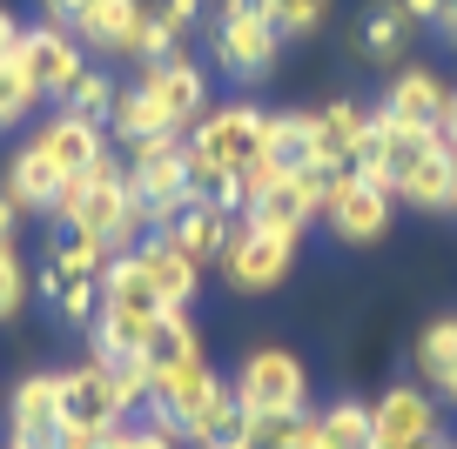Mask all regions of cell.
Listing matches in <instances>:
<instances>
[{
    "instance_id": "obj_1",
    "label": "cell",
    "mask_w": 457,
    "mask_h": 449,
    "mask_svg": "<svg viewBox=\"0 0 457 449\" xmlns=\"http://www.w3.org/2000/svg\"><path fill=\"white\" fill-rule=\"evenodd\" d=\"M47 222H54L61 235H74V241H101L108 255H129L142 235H155L148 215L135 208V195H129V168H121V155H108L95 175H81V182H61Z\"/></svg>"
},
{
    "instance_id": "obj_2",
    "label": "cell",
    "mask_w": 457,
    "mask_h": 449,
    "mask_svg": "<svg viewBox=\"0 0 457 449\" xmlns=\"http://www.w3.org/2000/svg\"><path fill=\"white\" fill-rule=\"evenodd\" d=\"M121 168H129V195H135V208L148 215V228H169L175 215L195 201V188H188V141L182 135L135 141L129 155H121Z\"/></svg>"
},
{
    "instance_id": "obj_3",
    "label": "cell",
    "mask_w": 457,
    "mask_h": 449,
    "mask_svg": "<svg viewBox=\"0 0 457 449\" xmlns=\"http://www.w3.org/2000/svg\"><path fill=\"white\" fill-rule=\"evenodd\" d=\"M101 275H108V249L101 241H47V262H41V295L47 309H54V322L68 329H87L101 309Z\"/></svg>"
},
{
    "instance_id": "obj_4",
    "label": "cell",
    "mask_w": 457,
    "mask_h": 449,
    "mask_svg": "<svg viewBox=\"0 0 457 449\" xmlns=\"http://www.w3.org/2000/svg\"><path fill=\"white\" fill-rule=\"evenodd\" d=\"M228 389H236L243 409H262V416H303V409H310V363H303L289 342H256V349L236 363Z\"/></svg>"
},
{
    "instance_id": "obj_5",
    "label": "cell",
    "mask_w": 457,
    "mask_h": 449,
    "mask_svg": "<svg viewBox=\"0 0 457 449\" xmlns=\"http://www.w3.org/2000/svg\"><path fill=\"white\" fill-rule=\"evenodd\" d=\"M209 47H215V68L236 74V81H256L283 61V34L270 28L256 0H215V20H209Z\"/></svg>"
},
{
    "instance_id": "obj_6",
    "label": "cell",
    "mask_w": 457,
    "mask_h": 449,
    "mask_svg": "<svg viewBox=\"0 0 457 449\" xmlns=\"http://www.w3.org/2000/svg\"><path fill=\"white\" fill-rule=\"evenodd\" d=\"M296 249H303V235H283V228H262V222H236L215 268H222V282L236 295H270V289H283V282H289Z\"/></svg>"
},
{
    "instance_id": "obj_7",
    "label": "cell",
    "mask_w": 457,
    "mask_h": 449,
    "mask_svg": "<svg viewBox=\"0 0 457 449\" xmlns=\"http://www.w3.org/2000/svg\"><path fill=\"white\" fill-rule=\"evenodd\" d=\"M390 215H397V201H390L384 188L357 182V168H329L323 175V228H329V241H343V249H377V241L390 235Z\"/></svg>"
},
{
    "instance_id": "obj_8",
    "label": "cell",
    "mask_w": 457,
    "mask_h": 449,
    "mask_svg": "<svg viewBox=\"0 0 457 449\" xmlns=\"http://www.w3.org/2000/svg\"><path fill=\"white\" fill-rule=\"evenodd\" d=\"M135 94L155 108V121L169 127V135H188V127L209 114V68L188 54H169V61H148V68H135Z\"/></svg>"
},
{
    "instance_id": "obj_9",
    "label": "cell",
    "mask_w": 457,
    "mask_h": 449,
    "mask_svg": "<svg viewBox=\"0 0 457 449\" xmlns=\"http://www.w3.org/2000/svg\"><path fill=\"white\" fill-rule=\"evenodd\" d=\"M129 422L121 396H114V376L101 363H74L61 369V443H101Z\"/></svg>"
},
{
    "instance_id": "obj_10",
    "label": "cell",
    "mask_w": 457,
    "mask_h": 449,
    "mask_svg": "<svg viewBox=\"0 0 457 449\" xmlns=\"http://www.w3.org/2000/svg\"><path fill=\"white\" fill-rule=\"evenodd\" d=\"M14 68L28 74V87L41 101H61L87 74V47L74 41L68 28H54V20H34V28H21V41H14Z\"/></svg>"
},
{
    "instance_id": "obj_11",
    "label": "cell",
    "mask_w": 457,
    "mask_h": 449,
    "mask_svg": "<svg viewBox=\"0 0 457 449\" xmlns=\"http://www.w3.org/2000/svg\"><path fill=\"white\" fill-rule=\"evenodd\" d=\"M28 141L41 148L47 161H54V175H61V182H81V175H95L101 161L114 155V148H108V127H101V121H87V114H68V108L41 114Z\"/></svg>"
},
{
    "instance_id": "obj_12",
    "label": "cell",
    "mask_w": 457,
    "mask_h": 449,
    "mask_svg": "<svg viewBox=\"0 0 457 449\" xmlns=\"http://www.w3.org/2000/svg\"><path fill=\"white\" fill-rule=\"evenodd\" d=\"M316 215H323V168H276L270 182L249 195L243 222L283 228V235H303Z\"/></svg>"
},
{
    "instance_id": "obj_13",
    "label": "cell",
    "mask_w": 457,
    "mask_h": 449,
    "mask_svg": "<svg viewBox=\"0 0 457 449\" xmlns=\"http://www.w3.org/2000/svg\"><path fill=\"white\" fill-rule=\"evenodd\" d=\"M437 409H444V403L424 389V382H390V389L370 403L377 449H417V443H430V436H444Z\"/></svg>"
},
{
    "instance_id": "obj_14",
    "label": "cell",
    "mask_w": 457,
    "mask_h": 449,
    "mask_svg": "<svg viewBox=\"0 0 457 449\" xmlns=\"http://www.w3.org/2000/svg\"><path fill=\"white\" fill-rule=\"evenodd\" d=\"M7 443L14 449H61V369H34L7 396Z\"/></svg>"
},
{
    "instance_id": "obj_15",
    "label": "cell",
    "mask_w": 457,
    "mask_h": 449,
    "mask_svg": "<svg viewBox=\"0 0 457 449\" xmlns=\"http://www.w3.org/2000/svg\"><path fill=\"white\" fill-rule=\"evenodd\" d=\"M451 87L457 81L444 68H430V61H403V68L390 74L377 114H390V121H403V127H437L444 108H451Z\"/></svg>"
},
{
    "instance_id": "obj_16",
    "label": "cell",
    "mask_w": 457,
    "mask_h": 449,
    "mask_svg": "<svg viewBox=\"0 0 457 449\" xmlns=\"http://www.w3.org/2000/svg\"><path fill=\"white\" fill-rule=\"evenodd\" d=\"M236 429H243V403H236L228 376L215 369V376L175 409V436H182L188 449H215V443H236Z\"/></svg>"
},
{
    "instance_id": "obj_17",
    "label": "cell",
    "mask_w": 457,
    "mask_h": 449,
    "mask_svg": "<svg viewBox=\"0 0 457 449\" xmlns=\"http://www.w3.org/2000/svg\"><path fill=\"white\" fill-rule=\"evenodd\" d=\"M370 114L377 108H363L357 94H337V101H323V108H310V121H316V168H357L363 135H370Z\"/></svg>"
},
{
    "instance_id": "obj_18",
    "label": "cell",
    "mask_w": 457,
    "mask_h": 449,
    "mask_svg": "<svg viewBox=\"0 0 457 449\" xmlns=\"http://www.w3.org/2000/svg\"><path fill=\"white\" fill-rule=\"evenodd\" d=\"M129 255H135V262H142L148 289H155V302H162V309H169V315H182L188 302H195V295H202V268L188 262V255L175 249L169 235H142V241H135Z\"/></svg>"
},
{
    "instance_id": "obj_19",
    "label": "cell",
    "mask_w": 457,
    "mask_h": 449,
    "mask_svg": "<svg viewBox=\"0 0 457 449\" xmlns=\"http://www.w3.org/2000/svg\"><path fill=\"white\" fill-rule=\"evenodd\" d=\"M148 20V0H95L81 20H74V41L87 47V54H108V61H129L135 54V34H142Z\"/></svg>"
},
{
    "instance_id": "obj_20",
    "label": "cell",
    "mask_w": 457,
    "mask_h": 449,
    "mask_svg": "<svg viewBox=\"0 0 457 449\" xmlns=\"http://www.w3.org/2000/svg\"><path fill=\"white\" fill-rule=\"evenodd\" d=\"M236 222H243V215H222L215 201H188L169 228H155V235H169L195 268H215V262H222V249H228V228H236Z\"/></svg>"
},
{
    "instance_id": "obj_21",
    "label": "cell",
    "mask_w": 457,
    "mask_h": 449,
    "mask_svg": "<svg viewBox=\"0 0 457 449\" xmlns=\"http://www.w3.org/2000/svg\"><path fill=\"white\" fill-rule=\"evenodd\" d=\"M0 195L14 201L21 215H54V195H61V175H54V161H47L41 148H34V141H21L14 155H7Z\"/></svg>"
},
{
    "instance_id": "obj_22",
    "label": "cell",
    "mask_w": 457,
    "mask_h": 449,
    "mask_svg": "<svg viewBox=\"0 0 457 449\" xmlns=\"http://www.w3.org/2000/svg\"><path fill=\"white\" fill-rule=\"evenodd\" d=\"M142 363H148V376H155V389L169 376H188V369H202L209 355H202V329H195V315H162L155 322V336H148V349H142Z\"/></svg>"
},
{
    "instance_id": "obj_23",
    "label": "cell",
    "mask_w": 457,
    "mask_h": 449,
    "mask_svg": "<svg viewBox=\"0 0 457 449\" xmlns=\"http://www.w3.org/2000/svg\"><path fill=\"white\" fill-rule=\"evenodd\" d=\"M417 382H424L437 403L457 409V315H437V322L417 329Z\"/></svg>"
},
{
    "instance_id": "obj_24",
    "label": "cell",
    "mask_w": 457,
    "mask_h": 449,
    "mask_svg": "<svg viewBox=\"0 0 457 449\" xmlns=\"http://www.w3.org/2000/svg\"><path fill=\"white\" fill-rule=\"evenodd\" d=\"M411 34H417V20L403 14V0H377V7H363V20H357V54L377 61V68H403Z\"/></svg>"
},
{
    "instance_id": "obj_25",
    "label": "cell",
    "mask_w": 457,
    "mask_h": 449,
    "mask_svg": "<svg viewBox=\"0 0 457 449\" xmlns=\"http://www.w3.org/2000/svg\"><path fill=\"white\" fill-rule=\"evenodd\" d=\"M262 161H270V168H316V121H310V108H276L270 121H262Z\"/></svg>"
},
{
    "instance_id": "obj_26",
    "label": "cell",
    "mask_w": 457,
    "mask_h": 449,
    "mask_svg": "<svg viewBox=\"0 0 457 449\" xmlns=\"http://www.w3.org/2000/svg\"><path fill=\"white\" fill-rule=\"evenodd\" d=\"M310 429H316V449H377L370 403H357V396H343V403L310 409Z\"/></svg>"
},
{
    "instance_id": "obj_27",
    "label": "cell",
    "mask_w": 457,
    "mask_h": 449,
    "mask_svg": "<svg viewBox=\"0 0 457 449\" xmlns=\"http://www.w3.org/2000/svg\"><path fill=\"white\" fill-rule=\"evenodd\" d=\"M101 309H121V315H148V322H162V302H155V289H148V275H142V262L135 255H108V275H101Z\"/></svg>"
},
{
    "instance_id": "obj_28",
    "label": "cell",
    "mask_w": 457,
    "mask_h": 449,
    "mask_svg": "<svg viewBox=\"0 0 457 449\" xmlns=\"http://www.w3.org/2000/svg\"><path fill=\"white\" fill-rule=\"evenodd\" d=\"M256 7L270 14V28L283 34V41H310V34H323L337 0H256Z\"/></svg>"
},
{
    "instance_id": "obj_29",
    "label": "cell",
    "mask_w": 457,
    "mask_h": 449,
    "mask_svg": "<svg viewBox=\"0 0 457 449\" xmlns=\"http://www.w3.org/2000/svg\"><path fill=\"white\" fill-rule=\"evenodd\" d=\"M114 94H121V81H108V68H95L87 61V74L68 87V94L54 101V108H68V114H87V121H101L108 127V108H114Z\"/></svg>"
},
{
    "instance_id": "obj_30",
    "label": "cell",
    "mask_w": 457,
    "mask_h": 449,
    "mask_svg": "<svg viewBox=\"0 0 457 449\" xmlns=\"http://www.w3.org/2000/svg\"><path fill=\"white\" fill-rule=\"evenodd\" d=\"M41 114V94L28 87V74L14 68V54H0V127H28Z\"/></svg>"
},
{
    "instance_id": "obj_31",
    "label": "cell",
    "mask_w": 457,
    "mask_h": 449,
    "mask_svg": "<svg viewBox=\"0 0 457 449\" xmlns=\"http://www.w3.org/2000/svg\"><path fill=\"white\" fill-rule=\"evenodd\" d=\"M28 289H34V275H28V262H21V249L0 241V322H14V315L28 309Z\"/></svg>"
},
{
    "instance_id": "obj_32",
    "label": "cell",
    "mask_w": 457,
    "mask_h": 449,
    "mask_svg": "<svg viewBox=\"0 0 457 449\" xmlns=\"http://www.w3.org/2000/svg\"><path fill=\"white\" fill-rule=\"evenodd\" d=\"M108 449H188V443L162 416H142V422H121V429L108 436Z\"/></svg>"
},
{
    "instance_id": "obj_33",
    "label": "cell",
    "mask_w": 457,
    "mask_h": 449,
    "mask_svg": "<svg viewBox=\"0 0 457 449\" xmlns=\"http://www.w3.org/2000/svg\"><path fill=\"white\" fill-rule=\"evenodd\" d=\"M403 14H411L417 28H430L444 47H457V0H403Z\"/></svg>"
},
{
    "instance_id": "obj_34",
    "label": "cell",
    "mask_w": 457,
    "mask_h": 449,
    "mask_svg": "<svg viewBox=\"0 0 457 449\" xmlns=\"http://www.w3.org/2000/svg\"><path fill=\"white\" fill-rule=\"evenodd\" d=\"M169 54H182V34H175V28H162V20L155 14H148L142 20V34H135V68H148V61H169Z\"/></svg>"
},
{
    "instance_id": "obj_35",
    "label": "cell",
    "mask_w": 457,
    "mask_h": 449,
    "mask_svg": "<svg viewBox=\"0 0 457 449\" xmlns=\"http://www.w3.org/2000/svg\"><path fill=\"white\" fill-rule=\"evenodd\" d=\"M148 14H155L162 28H175V34H195V28H202V14H209V0H155Z\"/></svg>"
},
{
    "instance_id": "obj_36",
    "label": "cell",
    "mask_w": 457,
    "mask_h": 449,
    "mask_svg": "<svg viewBox=\"0 0 457 449\" xmlns=\"http://www.w3.org/2000/svg\"><path fill=\"white\" fill-rule=\"evenodd\" d=\"M87 7H95V0H41V20H54V28H74Z\"/></svg>"
},
{
    "instance_id": "obj_37",
    "label": "cell",
    "mask_w": 457,
    "mask_h": 449,
    "mask_svg": "<svg viewBox=\"0 0 457 449\" xmlns=\"http://www.w3.org/2000/svg\"><path fill=\"white\" fill-rule=\"evenodd\" d=\"M21 28H28V20L14 14V7H7V0H0V54H14V41H21Z\"/></svg>"
},
{
    "instance_id": "obj_38",
    "label": "cell",
    "mask_w": 457,
    "mask_h": 449,
    "mask_svg": "<svg viewBox=\"0 0 457 449\" xmlns=\"http://www.w3.org/2000/svg\"><path fill=\"white\" fill-rule=\"evenodd\" d=\"M437 135L451 141V155H457V87H451V108H444V121H437Z\"/></svg>"
},
{
    "instance_id": "obj_39",
    "label": "cell",
    "mask_w": 457,
    "mask_h": 449,
    "mask_svg": "<svg viewBox=\"0 0 457 449\" xmlns=\"http://www.w3.org/2000/svg\"><path fill=\"white\" fill-rule=\"evenodd\" d=\"M14 228H21V208L7 195H0V241H14Z\"/></svg>"
},
{
    "instance_id": "obj_40",
    "label": "cell",
    "mask_w": 457,
    "mask_h": 449,
    "mask_svg": "<svg viewBox=\"0 0 457 449\" xmlns=\"http://www.w3.org/2000/svg\"><path fill=\"white\" fill-rule=\"evenodd\" d=\"M417 449H457V443H451V436H430V443H417Z\"/></svg>"
},
{
    "instance_id": "obj_41",
    "label": "cell",
    "mask_w": 457,
    "mask_h": 449,
    "mask_svg": "<svg viewBox=\"0 0 457 449\" xmlns=\"http://www.w3.org/2000/svg\"><path fill=\"white\" fill-rule=\"evenodd\" d=\"M61 449H108V436H101V443H61Z\"/></svg>"
},
{
    "instance_id": "obj_42",
    "label": "cell",
    "mask_w": 457,
    "mask_h": 449,
    "mask_svg": "<svg viewBox=\"0 0 457 449\" xmlns=\"http://www.w3.org/2000/svg\"><path fill=\"white\" fill-rule=\"evenodd\" d=\"M451 215H457V182H451Z\"/></svg>"
},
{
    "instance_id": "obj_43",
    "label": "cell",
    "mask_w": 457,
    "mask_h": 449,
    "mask_svg": "<svg viewBox=\"0 0 457 449\" xmlns=\"http://www.w3.org/2000/svg\"><path fill=\"white\" fill-rule=\"evenodd\" d=\"M215 449H243V443H215Z\"/></svg>"
},
{
    "instance_id": "obj_44",
    "label": "cell",
    "mask_w": 457,
    "mask_h": 449,
    "mask_svg": "<svg viewBox=\"0 0 457 449\" xmlns=\"http://www.w3.org/2000/svg\"><path fill=\"white\" fill-rule=\"evenodd\" d=\"M7 449H14V443H7Z\"/></svg>"
}]
</instances>
